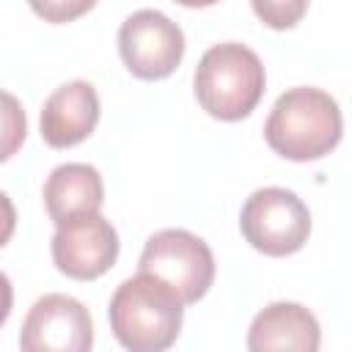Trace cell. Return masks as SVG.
<instances>
[{
    "instance_id": "10",
    "label": "cell",
    "mask_w": 352,
    "mask_h": 352,
    "mask_svg": "<svg viewBox=\"0 0 352 352\" xmlns=\"http://www.w3.org/2000/svg\"><path fill=\"white\" fill-rule=\"evenodd\" d=\"M322 344V330L316 316L300 302H270L256 314L248 330V349H297L314 352Z\"/></svg>"
},
{
    "instance_id": "6",
    "label": "cell",
    "mask_w": 352,
    "mask_h": 352,
    "mask_svg": "<svg viewBox=\"0 0 352 352\" xmlns=\"http://www.w3.org/2000/svg\"><path fill=\"white\" fill-rule=\"evenodd\" d=\"M118 52L138 80H165L182 63L184 33L162 11L140 8L121 22Z\"/></svg>"
},
{
    "instance_id": "1",
    "label": "cell",
    "mask_w": 352,
    "mask_h": 352,
    "mask_svg": "<svg viewBox=\"0 0 352 352\" xmlns=\"http://www.w3.org/2000/svg\"><path fill=\"white\" fill-rule=\"evenodd\" d=\"M341 129L338 102L322 88L300 85L280 94L272 104L264 124V140L283 160L311 162L338 146Z\"/></svg>"
},
{
    "instance_id": "11",
    "label": "cell",
    "mask_w": 352,
    "mask_h": 352,
    "mask_svg": "<svg viewBox=\"0 0 352 352\" xmlns=\"http://www.w3.org/2000/svg\"><path fill=\"white\" fill-rule=\"evenodd\" d=\"M102 204H104V184H102V173L94 165L66 162L47 176L44 206L55 226L77 214L99 212Z\"/></svg>"
},
{
    "instance_id": "14",
    "label": "cell",
    "mask_w": 352,
    "mask_h": 352,
    "mask_svg": "<svg viewBox=\"0 0 352 352\" xmlns=\"http://www.w3.org/2000/svg\"><path fill=\"white\" fill-rule=\"evenodd\" d=\"M28 3L44 22H52V25L74 22L77 16L88 14L96 6V0H28Z\"/></svg>"
},
{
    "instance_id": "5",
    "label": "cell",
    "mask_w": 352,
    "mask_h": 352,
    "mask_svg": "<svg viewBox=\"0 0 352 352\" xmlns=\"http://www.w3.org/2000/svg\"><path fill=\"white\" fill-rule=\"evenodd\" d=\"M242 236L264 256H292L311 234L308 206L286 187H261L250 192L239 214Z\"/></svg>"
},
{
    "instance_id": "2",
    "label": "cell",
    "mask_w": 352,
    "mask_h": 352,
    "mask_svg": "<svg viewBox=\"0 0 352 352\" xmlns=\"http://www.w3.org/2000/svg\"><path fill=\"white\" fill-rule=\"evenodd\" d=\"M110 330L121 346L132 352H162L182 330L184 302L154 275L126 278L110 297Z\"/></svg>"
},
{
    "instance_id": "16",
    "label": "cell",
    "mask_w": 352,
    "mask_h": 352,
    "mask_svg": "<svg viewBox=\"0 0 352 352\" xmlns=\"http://www.w3.org/2000/svg\"><path fill=\"white\" fill-rule=\"evenodd\" d=\"M11 305H14V289H11L8 275L0 270V327L6 324V319L11 314Z\"/></svg>"
},
{
    "instance_id": "3",
    "label": "cell",
    "mask_w": 352,
    "mask_h": 352,
    "mask_svg": "<svg viewBox=\"0 0 352 352\" xmlns=\"http://www.w3.org/2000/svg\"><path fill=\"white\" fill-rule=\"evenodd\" d=\"M192 85L198 104L212 118L242 121L261 102L267 74L261 58L250 47L239 41H223L204 52Z\"/></svg>"
},
{
    "instance_id": "17",
    "label": "cell",
    "mask_w": 352,
    "mask_h": 352,
    "mask_svg": "<svg viewBox=\"0 0 352 352\" xmlns=\"http://www.w3.org/2000/svg\"><path fill=\"white\" fill-rule=\"evenodd\" d=\"M173 3L187 6V8H206V6H214V3H220V0H173Z\"/></svg>"
},
{
    "instance_id": "7",
    "label": "cell",
    "mask_w": 352,
    "mask_h": 352,
    "mask_svg": "<svg viewBox=\"0 0 352 352\" xmlns=\"http://www.w3.org/2000/svg\"><path fill=\"white\" fill-rule=\"evenodd\" d=\"M50 250L63 275L74 280H94L116 264L118 234L99 212H88L58 223Z\"/></svg>"
},
{
    "instance_id": "4",
    "label": "cell",
    "mask_w": 352,
    "mask_h": 352,
    "mask_svg": "<svg viewBox=\"0 0 352 352\" xmlns=\"http://www.w3.org/2000/svg\"><path fill=\"white\" fill-rule=\"evenodd\" d=\"M138 267L162 280L184 305L198 302L214 280V256L209 245L184 228H162L151 234Z\"/></svg>"
},
{
    "instance_id": "15",
    "label": "cell",
    "mask_w": 352,
    "mask_h": 352,
    "mask_svg": "<svg viewBox=\"0 0 352 352\" xmlns=\"http://www.w3.org/2000/svg\"><path fill=\"white\" fill-rule=\"evenodd\" d=\"M14 228H16V209L11 198L0 190V248L8 245V239L14 236Z\"/></svg>"
},
{
    "instance_id": "12",
    "label": "cell",
    "mask_w": 352,
    "mask_h": 352,
    "mask_svg": "<svg viewBox=\"0 0 352 352\" xmlns=\"http://www.w3.org/2000/svg\"><path fill=\"white\" fill-rule=\"evenodd\" d=\"M28 138V118L19 99L8 91H0V162L11 160Z\"/></svg>"
},
{
    "instance_id": "9",
    "label": "cell",
    "mask_w": 352,
    "mask_h": 352,
    "mask_svg": "<svg viewBox=\"0 0 352 352\" xmlns=\"http://www.w3.org/2000/svg\"><path fill=\"white\" fill-rule=\"evenodd\" d=\"M99 121V96L91 82L72 80L55 88L41 107V138L52 148L82 143Z\"/></svg>"
},
{
    "instance_id": "13",
    "label": "cell",
    "mask_w": 352,
    "mask_h": 352,
    "mask_svg": "<svg viewBox=\"0 0 352 352\" xmlns=\"http://www.w3.org/2000/svg\"><path fill=\"white\" fill-rule=\"evenodd\" d=\"M250 6L256 16L272 30L294 28L308 11V0H250Z\"/></svg>"
},
{
    "instance_id": "8",
    "label": "cell",
    "mask_w": 352,
    "mask_h": 352,
    "mask_svg": "<svg viewBox=\"0 0 352 352\" xmlns=\"http://www.w3.org/2000/svg\"><path fill=\"white\" fill-rule=\"evenodd\" d=\"M25 352H88L94 346V322L88 308L69 294L38 297L19 330Z\"/></svg>"
}]
</instances>
